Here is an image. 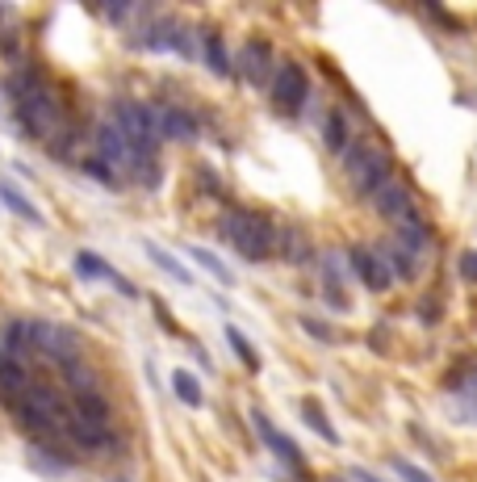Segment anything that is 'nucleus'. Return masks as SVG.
Returning <instances> with one entry per match:
<instances>
[{
  "instance_id": "obj_17",
  "label": "nucleus",
  "mask_w": 477,
  "mask_h": 482,
  "mask_svg": "<svg viewBox=\"0 0 477 482\" xmlns=\"http://www.w3.org/2000/svg\"><path fill=\"white\" fill-rule=\"evenodd\" d=\"M67 440H72L76 449H84V453H97V449H109V445H113V432H109V424H92V419H84V416L72 411Z\"/></svg>"
},
{
  "instance_id": "obj_29",
  "label": "nucleus",
  "mask_w": 477,
  "mask_h": 482,
  "mask_svg": "<svg viewBox=\"0 0 477 482\" xmlns=\"http://www.w3.org/2000/svg\"><path fill=\"white\" fill-rule=\"evenodd\" d=\"M63 378H67V386H72V398H76V395H92V390H97V373L88 369L84 361L67 365V369H63Z\"/></svg>"
},
{
  "instance_id": "obj_18",
  "label": "nucleus",
  "mask_w": 477,
  "mask_h": 482,
  "mask_svg": "<svg viewBox=\"0 0 477 482\" xmlns=\"http://www.w3.org/2000/svg\"><path fill=\"white\" fill-rule=\"evenodd\" d=\"M30 386H34V373L25 369L22 361H13V357H5V352H0V398H5L9 407H17Z\"/></svg>"
},
{
  "instance_id": "obj_35",
  "label": "nucleus",
  "mask_w": 477,
  "mask_h": 482,
  "mask_svg": "<svg viewBox=\"0 0 477 482\" xmlns=\"http://www.w3.org/2000/svg\"><path fill=\"white\" fill-rule=\"evenodd\" d=\"M461 277H465V281H477V248L461 252Z\"/></svg>"
},
{
  "instance_id": "obj_26",
  "label": "nucleus",
  "mask_w": 477,
  "mask_h": 482,
  "mask_svg": "<svg viewBox=\"0 0 477 482\" xmlns=\"http://www.w3.org/2000/svg\"><path fill=\"white\" fill-rule=\"evenodd\" d=\"M302 419H306V424H310V428H315V432L326 440V445H339V432H336V424L326 419V411L315 403V398H306V403H302Z\"/></svg>"
},
{
  "instance_id": "obj_14",
  "label": "nucleus",
  "mask_w": 477,
  "mask_h": 482,
  "mask_svg": "<svg viewBox=\"0 0 477 482\" xmlns=\"http://www.w3.org/2000/svg\"><path fill=\"white\" fill-rule=\"evenodd\" d=\"M155 110V126H160V139H172V143H193L201 134L197 118L180 105H151Z\"/></svg>"
},
{
  "instance_id": "obj_1",
  "label": "nucleus",
  "mask_w": 477,
  "mask_h": 482,
  "mask_svg": "<svg viewBox=\"0 0 477 482\" xmlns=\"http://www.w3.org/2000/svg\"><path fill=\"white\" fill-rule=\"evenodd\" d=\"M9 93H13V118L22 126V139L51 143L54 134L67 131V97L43 67H22L9 80Z\"/></svg>"
},
{
  "instance_id": "obj_13",
  "label": "nucleus",
  "mask_w": 477,
  "mask_h": 482,
  "mask_svg": "<svg viewBox=\"0 0 477 482\" xmlns=\"http://www.w3.org/2000/svg\"><path fill=\"white\" fill-rule=\"evenodd\" d=\"M347 273H352V269H347L344 252H326L323 261H318V281H323V294L336 310H347V294H344Z\"/></svg>"
},
{
  "instance_id": "obj_16",
  "label": "nucleus",
  "mask_w": 477,
  "mask_h": 482,
  "mask_svg": "<svg viewBox=\"0 0 477 482\" xmlns=\"http://www.w3.org/2000/svg\"><path fill=\"white\" fill-rule=\"evenodd\" d=\"M373 206H377V214H381V219H390L394 227H398L402 219H411L414 210H419V206H414V193L406 185H398V181H390V185L381 189L377 198H373Z\"/></svg>"
},
{
  "instance_id": "obj_8",
  "label": "nucleus",
  "mask_w": 477,
  "mask_h": 482,
  "mask_svg": "<svg viewBox=\"0 0 477 482\" xmlns=\"http://www.w3.org/2000/svg\"><path fill=\"white\" fill-rule=\"evenodd\" d=\"M131 43L142 46V51H176V55H185V59L197 55V51H193V34L176 22V17H155V22H147L142 30H134Z\"/></svg>"
},
{
  "instance_id": "obj_33",
  "label": "nucleus",
  "mask_w": 477,
  "mask_h": 482,
  "mask_svg": "<svg viewBox=\"0 0 477 482\" xmlns=\"http://www.w3.org/2000/svg\"><path fill=\"white\" fill-rule=\"evenodd\" d=\"M302 331L310 336V340H318V344H336L339 336L331 328H326L323 319H315V315H302Z\"/></svg>"
},
{
  "instance_id": "obj_21",
  "label": "nucleus",
  "mask_w": 477,
  "mask_h": 482,
  "mask_svg": "<svg viewBox=\"0 0 477 482\" xmlns=\"http://www.w3.org/2000/svg\"><path fill=\"white\" fill-rule=\"evenodd\" d=\"M323 143L331 147V152H339V155L352 147V126H347V113L344 110H331L323 118Z\"/></svg>"
},
{
  "instance_id": "obj_7",
  "label": "nucleus",
  "mask_w": 477,
  "mask_h": 482,
  "mask_svg": "<svg viewBox=\"0 0 477 482\" xmlns=\"http://www.w3.org/2000/svg\"><path fill=\"white\" fill-rule=\"evenodd\" d=\"M30 336H34V352L46 357L54 365H76L80 361V336L72 328H59V323H46V319H30Z\"/></svg>"
},
{
  "instance_id": "obj_31",
  "label": "nucleus",
  "mask_w": 477,
  "mask_h": 482,
  "mask_svg": "<svg viewBox=\"0 0 477 482\" xmlns=\"http://www.w3.org/2000/svg\"><path fill=\"white\" fill-rule=\"evenodd\" d=\"M390 466H394V474H398L402 482H440V478H432V474H427L419 461H411V457H394Z\"/></svg>"
},
{
  "instance_id": "obj_38",
  "label": "nucleus",
  "mask_w": 477,
  "mask_h": 482,
  "mask_svg": "<svg viewBox=\"0 0 477 482\" xmlns=\"http://www.w3.org/2000/svg\"><path fill=\"white\" fill-rule=\"evenodd\" d=\"M118 482H126V478H118Z\"/></svg>"
},
{
  "instance_id": "obj_28",
  "label": "nucleus",
  "mask_w": 477,
  "mask_h": 482,
  "mask_svg": "<svg viewBox=\"0 0 477 482\" xmlns=\"http://www.w3.org/2000/svg\"><path fill=\"white\" fill-rule=\"evenodd\" d=\"M172 390H176V398H180L185 407H201V403H206V395H201V382H197L189 369H176L172 373Z\"/></svg>"
},
{
  "instance_id": "obj_37",
  "label": "nucleus",
  "mask_w": 477,
  "mask_h": 482,
  "mask_svg": "<svg viewBox=\"0 0 477 482\" xmlns=\"http://www.w3.org/2000/svg\"><path fill=\"white\" fill-rule=\"evenodd\" d=\"M352 474H356L360 482H385V478H377V474H373V470H365V466H352Z\"/></svg>"
},
{
  "instance_id": "obj_27",
  "label": "nucleus",
  "mask_w": 477,
  "mask_h": 482,
  "mask_svg": "<svg viewBox=\"0 0 477 482\" xmlns=\"http://www.w3.org/2000/svg\"><path fill=\"white\" fill-rule=\"evenodd\" d=\"M227 344L235 349V357H238V361L248 365V373H260V352H256V344H251L248 336H243V331L235 328V323L227 328Z\"/></svg>"
},
{
  "instance_id": "obj_9",
  "label": "nucleus",
  "mask_w": 477,
  "mask_h": 482,
  "mask_svg": "<svg viewBox=\"0 0 477 482\" xmlns=\"http://www.w3.org/2000/svg\"><path fill=\"white\" fill-rule=\"evenodd\" d=\"M97 160L118 176V181H122V176H131V181H134V172H139V155H134V147L126 143V134H122L113 122L97 126Z\"/></svg>"
},
{
  "instance_id": "obj_22",
  "label": "nucleus",
  "mask_w": 477,
  "mask_h": 482,
  "mask_svg": "<svg viewBox=\"0 0 477 482\" xmlns=\"http://www.w3.org/2000/svg\"><path fill=\"white\" fill-rule=\"evenodd\" d=\"M0 202H5V206H9L17 219H30L34 227H43V214H38V206H34L22 189L13 185V181H0Z\"/></svg>"
},
{
  "instance_id": "obj_10",
  "label": "nucleus",
  "mask_w": 477,
  "mask_h": 482,
  "mask_svg": "<svg viewBox=\"0 0 477 482\" xmlns=\"http://www.w3.org/2000/svg\"><path fill=\"white\" fill-rule=\"evenodd\" d=\"M238 76L248 80V84H268L277 76V51H272L268 38H248L243 51H238Z\"/></svg>"
},
{
  "instance_id": "obj_4",
  "label": "nucleus",
  "mask_w": 477,
  "mask_h": 482,
  "mask_svg": "<svg viewBox=\"0 0 477 482\" xmlns=\"http://www.w3.org/2000/svg\"><path fill=\"white\" fill-rule=\"evenodd\" d=\"M344 176H347V185L356 189V198H377L381 189L390 185L394 164H390V155L381 152V147L352 143V147L344 152Z\"/></svg>"
},
{
  "instance_id": "obj_2",
  "label": "nucleus",
  "mask_w": 477,
  "mask_h": 482,
  "mask_svg": "<svg viewBox=\"0 0 477 482\" xmlns=\"http://www.w3.org/2000/svg\"><path fill=\"white\" fill-rule=\"evenodd\" d=\"M218 235L251 264L268 261V256L281 248V231L272 227V219L260 214V210H238V206L227 210V214L218 219Z\"/></svg>"
},
{
  "instance_id": "obj_36",
  "label": "nucleus",
  "mask_w": 477,
  "mask_h": 482,
  "mask_svg": "<svg viewBox=\"0 0 477 482\" xmlns=\"http://www.w3.org/2000/svg\"><path fill=\"white\" fill-rule=\"evenodd\" d=\"M281 240H289V248H285V256H289V261H302V256H306V243H302V235H297V231H289V235H281Z\"/></svg>"
},
{
  "instance_id": "obj_25",
  "label": "nucleus",
  "mask_w": 477,
  "mask_h": 482,
  "mask_svg": "<svg viewBox=\"0 0 477 482\" xmlns=\"http://www.w3.org/2000/svg\"><path fill=\"white\" fill-rule=\"evenodd\" d=\"M72 411L84 419H92V424H109V403L101 390H92V395H76L72 398Z\"/></svg>"
},
{
  "instance_id": "obj_32",
  "label": "nucleus",
  "mask_w": 477,
  "mask_h": 482,
  "mask_svg": "<svg viewBox=\"0 0 477 482\" xmlns=\"http://www.w3.org/2000/svg\"><path fill=\"white\" fill-rule=\"evenodd\" d=\"M17 13L9 9V5H0V51H13L17 46Z\"/></svg>"
},
{
  "instance_id": "obj_12",
  "label": "nucleus",
  "mask_w": 477,
  "mask_h": 482,
  "mask_svg": "<svg viewBox=\"0 0 477 482\" xmlns=\"http://www.w3.org/2000/svg\"><path fill=\"white\" fill-rule=\"evenodd\" d=\"M251 424H256V432H260L264 445H268V449L277 453V457H281L285 466H289V470H297V478H306V457H302V449H297V445H293V440L285 437L281 428L272 424V419L264 416V411H251Z\"/></svg>"
},
{
  "instance_id": "obj_6",
  "label": "nucleus",
  "mask_w": 477,
  "mask_h": 482,
  "mask_svg": "<svg viewBox=\"0 0 477 482\" xmlns=\"http://www.w3.org/2000/svg\"><path fill=\"white\" fill-rule=\"evenodd\" d=\"M310 101V76H306L302 64H277V76H272V110L285 113V118H297Z\"/></svg>"
},
{
  "instance_id": "obj_30",
  "label": "nucleus",
  "mask_w": 477,
  "mask_h": 482,
  "mask_svg": "<svg viewBox=\"0 0 477 482\" xmlns=\"http://www.w3.org/2000/svg\"><path fill=\"white\" fill-rule=\"evenodd\" d=\"M189 256H193V261L201 264V269H206L209 277H218V281H222V285H235V273H230L227 264L218 261V256L209 252V248H189Z\"/></svg>"
},
{
  "instance_id": "obj_11",
  "label": "nucleus",
  "mask_w": 477,
  "mask_h": 482,
  "mask_svg": "<svg viewBox=\"0 0 477 482\" xmlns=\"http://www.w3.org/2000/svg\"><path fill=\"white\" fill-rule=\"evenodd\" d=\"M347 269L360 277V285L365 290H373V294H385L394 285L390 269H385V261L377 256V248H365V243H352L347 248Z\"/></svg>"
},
{
  "instance_id": "obj_3",
  "label": "nucleus",
  "mask_w": 477,
  "mask_h": 482,
  "mask_svg": "<svg viewBox=\"0 0 477 482\" xmlns=\"http://www.w3.org/2000/svg\"><path fill=\"white\" fill-rule=\"evenodd\" d=\"M13 411H17V424L38 440L67 437V424H72V403H63V395L51 382H43V378H34V386L25 390L22 403L13 407Z\"/></svg>"
},
{
  "instance_id": "obj_20",
  "label": "nucleus",
  "mask_w": 477,
  "mask_h": 482,
  "mask_svg": "<svg viewBox=\"0 0 477 482\" xmlns=\"http://www.w3.org/2000/svg\"><path fill=\"white\" fill-rule=\"evenodd\" d=\"M377 256L385 261V269H390L394 281H414V277H419V256H411L406 248H398L394 240H390V243H381Z\"/></svg>"
},
{
  "instance_id": "obj_24",
  "label": "nucleus",
  "mask_w": 477,
  "mask_h": 482,
  "mask_svg": "<svg viewBox=\"0 0 477 482\" xmlns=\"http://www.w3.org/2000/svg\"><path fill=\"white\" fill-rule=\"evenodd\" d=\"M142 252L151 256V261L160 264V269H163V273H168V277H172V281H180V285H193V273H189L185 264L176 261V256L168 252V248H160V243H142Z\"/></svg>"
},
{
  "instance_id": "obj_19",
  "label": "nucleus",
  "mask_w": 477,
  "mask_h": 482,
  "mask_svg": "<svg viewBox=\"0 0 477 482\" xmlns=\"http://www.w3.org/2000/svg\"><path fill=\"white\" fill-rule=\"evenodd\" d=\"M394 243H398V248H406L411 256H419V261H423V252L432 248V222H427L423 214L414 210L411 219H402V222H398V235H394Z\"/></svg>"
},
{
  "instance_id": "obj_15",
  "label": "nucleus",
  "mask_w": 477,
  "mask_h": 482,
  "mask_svg": "<svg viewBox=\"0 0 477 482\" xmlns=\"http://www.w3.org/2000/svg\"><path fill=\"white\" fill-rule=\"evenodd\" d=\"M76 273L84 277V281H109L113 290H122L126 298L139 294V290H134V285L126 281V277H122L118 269L105 261V256H97V252H76Z\"/></svg>"
},
{
  "instance_id": "obj_23",
  "label": "nucleus",
  "mask_w": 477,
  "mask_h": 482,
  "mask_svg": "<svg viewBox=\"0 0 477 482\" xmlns=\"http://www.w3.org/2000/svg\"><path fill=\"white\" fill-rule=\"evenodd\" d=\"M201 51H206V64H209V72H214V76H230V72H235V67H230V59H227V46H222V34H218V30L201 34Z\"/></svg>"
},
{
  "instance_id": "obj_5",
  "label": "nucleus",
  "mask_w": 477,
  "mask_h": 482,
  "mask_svg": "<svg viewBox=\"0 0 477 482\" xmlns=\"http://www.w3.org/2000/svg\"><path fill=\"white\" fill-rule=\"evenodd\" d=\"M113 126L126 134V143L134 147L139 160H155V147H160V126H155V110L142 105V101H118L113 105Z\"/></svg>"
},
{
  "instance_id": "obj_34",
  "label": "nucleus",
  "mask_w": 477,
  "mask_h": 482,
  "mask_svg": "<svg viewBox=\"0 0 477 482\" xmlns=\"http://www.w3.org/2000/svg\"><path fill=\"white\" fill-rule=\"evenodd\" d=\"M84 172H88V176H92V181H101V185H118V176L109 172V168H105V164H101L97 155H92V160H84Z\"/></svg>"
}]
</instances>
